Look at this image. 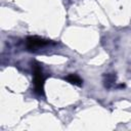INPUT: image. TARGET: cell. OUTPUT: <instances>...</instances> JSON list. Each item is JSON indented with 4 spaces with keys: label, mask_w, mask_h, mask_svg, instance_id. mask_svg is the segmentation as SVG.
<instances>
[{
    "label": "cell",
    "mask_w": 131,
    "mask_h": 131,
    "mask_svg": "<svg viewBox=\"0 0 131 131\" xmlns=\"http://www.w3.org/2000/svg\"><path fill=\"white\" fill-rule=\"evenodd\" d=\"M69 83H71V84H73V85H76V86H81L82 85V79L78 76V75H76V74H70V75H68L66 78H64Z\"/></svg>",
    "instance_id": "cell-3"
},
{
    "label": "cell",
    "mask_w": 131,
    "mask_h": 131,
    "mask_svg": "<svg viewBox=\"0 0 131 131\" xmlns=\"http://www.w3.org/2000/svg\"><path fill=\"white\" fill-rule=\"evenodd\" d=\"M116 83V75L108 74L104 78V87L105 88H112Z\"/></svg>",
    "instance_id": "cell-4"
},
{
    "label": "cell",
    "mask_w": 131,
    "mask_h": 131,
    "mask_svg": "<svg viewBox=\"0 0 131 131\" xmlns=\"http://www.w3.org/2000/svg\"><path fill=\"white\" fill-rule=\"evenodd\" d=\"M33 75H34V90L38 95H44V82L45 77L42 72V68L39 63L33 62L32 64Z\"/></svg>",
    "instance_id": "cell-1"
},
{
    "label": "cell",
    "mask_w": 131,
    "mask_h": 131,
    "mask_svg": "<svg viewBox=\"0 0 131 131\" xmlns=\"http://www.w3.org/2000/svg\"><path fill=\"white\" fill-rule=\"evenodd\" d=\"M51 43L52 42L50 40H47L38 36H29L26 39V46L29 51H37Z\"/></svg>",
    "instance_id": "cell-2"
}]
</instances>
